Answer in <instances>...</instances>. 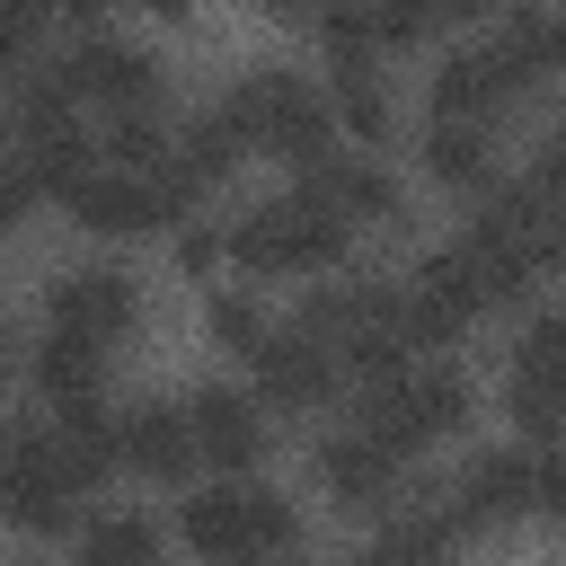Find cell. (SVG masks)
<instances>
[{"mask_svg": "<svg viewBox=\"0 0 566 566\" xmlns=\"http://www.w3.org/2000/svg\"><path fill=\"white\" fill-rule=\"evenodd\" d=\"M354 407H363L407 460H424L433 442H451V433L478 416V389H469L460 363H407V371H389L380 389H363Z\"/></svg>", "mask_w": 566, "mask_h": 566, "instance_id": "cell-6", "label": "cell"}, {"mask_svg": "<svg viewBox=\"0 0 566 566\" xmlns=\"http://www.w3.org/2000/svg\"><path fill=\"white\" fill-rule=\"evenodd\" d=\"M504 416L522 424L531 451L566 442V310H539V318L513 336V363H504Z\"/></svg>", "mask_w": 566, "mask_h": 566, "instance_id": "cell-10", "label": "cell"}, {"mask_svg": "<svg viewBox=\"0 0 566 566\" xmlns=\"http://www.w3.org/2000/svg\"><path fill=\"white\" fill-rule=\"evenodd\" d=\"M531 177H539V186L566 203V106L548 115V142H539V168H531Z\"/></svg>", "mask_w": 566, "mask_h": 566, "instance_id": "cell-22", "label": "cell"}, {"mask_svg": "<svg viewBox=\"0 0 566 566\" xmlns=\"http://www.w3.org/2000/svg\"><path fill=\"white\" fill-rule=\"evenodd\" d=\"M239 150H256V142H248V124L230 115V97H203V106L177 124V150H168V168H177L195 195H212V186L239 168Z\"/></svg>", "mask_w": 566, "mask_h": 566, "instance_id": "cell-16", "label": "cell"}, {"mask_svg": "<svg viewBox=\"0 0 566 566\" xmlns=\"http://www.w3.org/2000/svg\"><path fill=\"white\" fill-rule=\"evenodd\" d=\"M62 71H71V88L80 97H97L106 115H159V97H168V71H159V53L142 44V35H124V27H97V18H80L62 44Z\"/></svg>", "mask_w": 566, "mask_h": 566, "instance_id": "cell-7", "label": "cell"}, {"mask_svg": "<svg viewBox=\"0 0 566 566\" xmlns=\"http://www.w3.org/2000/svg\"><path fill=\"white\" fill-rule=\"evenodd\" d=\"M221 97H230V115L248 124V142H256V150H274V159H292L301 177H310L318 159H336V150H345L336 106H327V80H318V71H301V62H248Z\"/></svg>", "mask_w": 566, "mask_h": 566, "instance_id": "cell-3", "label": "cell"}, {"mask_svg": "<svg viewBox=\"0 0 566 566\" xmlns=\"http://www.w3.org/2000/svg\"><path fill=\"white\" fill-rule=\"evenodd\" d=\"M177 265H186V274H212V265H230V230H212V221H186V230H177Z\"/></svg>", "mask_w": 566, "mask_h": 566, "instance_id": "cell-21", "label": "cell"}, {"mask_svg": "<svg viewBox=\"0 0 566 566\" xmlns=\"http://www.w3.org/2000/svg\"><path fill=\"white\" fill-rule=\"evenodd\" d=\"M186 416H195V451L212 478H256V460L274 451V407L239 380H203L186 389Z\"/></svg>", "mask_w": 566, "mask_h": 566, "instance_id": "cell-12", "label": "cell"}, {"mask_svg": "<svg viewBox=\"0 0 566 566\" xmlns=\"http://www.w3.org/2000/svg\"><path fill=\"white\" fill-rule=\"evenodd\" d=\"M486 310H495V292H486V274H478V256H469L460 239L424 248V256L398 274V336H407L416 363H442V345H460Z\"/></svg>", "mask_w": 566, "mask_h": 566, "instance_id": "cell-4", "label": "cell"}, {"mask_svg": "<svg viewBox=\"0 0 566 566\" xmlns=\"http://www.w3.org/2000/svg\"><path fill=\"white\" fill-rule=\"evenodd\" d=\"M230 265L239 274H256V283H292V274H345V248H354V230L292 177V186H274V195H256V203H239L230 221Z\"/></svg>", "mask_w": 566, "mask_h": 566, "instance_id": "cell-2", "label": "cell"}, {"mask_svg": "<svg viewBox=\"0 0 566 566\" xmlns=\"http://www.w3.org/2000/svg\"><path fill=\"white\" fill-rule=\"evenodd\" d=\"M442 495H451V513H460L469 539L513 531V522L539 513V451H531V442H486V451H469V460L442 478Z\"/></svg>", "mask_w": 566, "mask_h": 566, "instance_id": "cell-9", "label": "cell"}, {"mask_svg": "<svg viewBox=\"0 0 566 566\" xmlns=\"http://www.w3.org/2000/svg\"><path fill=\"white\" fill-rule=\"evenodd\" d=\"M548 451H566V442H548Z\"/></svg>", "mask_w": 566, "mask_h": 566, "instance_id": "cell-24", "label": "cell"}, {"mask_svg": "<svg viewBox=\"0 0 566 566\" xmlns=\"http://www.w3.org/2000/svg\"><path fill=\"white\" fill-rule=\"evenodd\" d=\"M539 522L566 531V451H539Z\"/></svg>", "mask_w": 566, "mask_h": 566, "instance_id": "cell-23", "label": "cell"}, {"mask_svg": "<svg viewBox=\"0 0 566 566\" xmlns=\"http://www.w3.org/2000/svg\"><path fill=\"white\" fill-rule=\"evenodd\" d=\"M407 451L363 416V407H345L327 433H318V451H310V478H318V495L336 504V513H371V522H389L416 486H407Z\"/></svg>", "mask_w": 566, "mask_h": 566, "instance_id": "cell-5", "label": "cell"}, {"mask_svg": "<svg viewBox=\"0 0 566 566\" xmlns=\"http://www.w3.org/2000/svg\"><path fill=\"white\" fill-rule=\"evenodd\" d=\"M416 150H424V177H433V186H451V195H486V186H495V124L424 115Z\"/></svg>", "mask_w": 566, "mask_h": 566, "instance_id": "cell-17", "label": "cell"}, {"mask_svg": "<svg viewBox=\"0 0 566 566\" xmlns=\"http://www.w3.org/2000/svg\"><path fill=\"white\" fill-rule=\"evenodd\" d=\"M301 186H310V195H318L345 230L398 221V177H389V159H380V150H354V142H345V150H336V159H318Z\"/></svg>", "mask_w": 566, "mask_h": 566, "instance_id": "cell-15", "label": "cell"}, {"mask_svg": "<svg viewBox=\"0 0 566 566\" xmlns=\"http://www.w3.org/2000/svg\"><path fill=\"white\" fill-rule=\"evenodd\" d=\"M248 371H256V398H265L274 416H327V407L345 398V380H354L301 318H283V327L248 354Z\"/></svg>", "mask_w": 566, "mask_h": 566, "instance_id": "cell-11", "label": "cell"}, {"mask_svg": "<svg viewBox=\"0 0 566 566\" xmlns=\"http://www.w3.org/2000/svg\"><path fill=\"white\" fill-rule=\"evenodd\" d=\"M318 80H327L336 133H345L354 150H371V142L389 133V115H398V106H389V71H380L371 53H327V71H318Z\"/></svg>", "mask_w": 566, "mask_h": 566, "instance_id": "cell-18", "label": "cell"}, {"mask_svg": "<svg viewBox=\"0 0 566 566\" xmlns=\"http://www.w3.org/2000/svg\"><path fill=\"white\" fill-rule=\"evenodd\" d=\"M203 336H212V354H256V345L274 336V318L256 310V292L212 283V292H203Z\"/></svg>", "mask_w": 566, "mask_h": 566, "instance_id": "cell-20", "label": "cell"}, {"mask_svg": "<svg viewBox=\"0 0 566 566\" xmlns=\"http://www.w3.org/2000/svg\"><path fill=\"white\" fill-rule=\"evenodd\" d=\"M115 451H124V478H150V486H186V478L203 469L186 398H124V416H115Z\"/></svg>", "mask_w": 566, "mask_h": 566, "instance_id": "cell-13", "label": "cell"}, {"mask_svg": "<svg viewBox=\"0 0 566 566\" xmlns=\"http://www.w3.org/2000/svg\"><path fill=\"white\" fill-rule=\"evenodd\" d=\"M71 566H159V522L115 504V513H88V531L71 539Z\"/></svg>", "mask_w": 566, "mask_h": 566, "instance_id": "cell-19", "label": "cell"}, {"mask_svg": "<svg viewBox=\"0 0 566 566\" xmlns=\"http://www.w3.org/2000/svg\"><path fill=\"white\" fill-rule=\"evenodd\" d=\"M177 539L195 548V566H292L301 513L265 478H203L195 495H177Z\"/></svg>", "mask_w": 566, "mask_h": 566, "instance_id": "cell-1", "label": "cell"}, {"mask_svg": "<svg viewBox=\"0 0 566 566\" xmlns=\"http://www.w3.org/2000/svg\"><path fill=\"white\" fill-rule=\"evenodd\" d=\"M44 327H53V336H80V345H97V354H115V345L142 327V283H133L124 265H106V256L62 265V274H44Z\"/></svg>", "mask_w": 566, "mask_h": 566, "instance_id": "cell-8", "label": "cell"}, {"mask_svg": "<svg viewBox=\"0 0 566 566\" xmlns=\"http://www.w3.org/2000/svg\"><path fill=\"white\" fill-rule=\"evenodd\" d=\"M18 363H27V389L44 398V416L115 407V398H106V354H97V345H80V336H53V327H35Z\"/></svg>", "mask_w": 566, "mask_h": 566, "instance_id": "cell-14", "label": "cell"}]
</instances>
